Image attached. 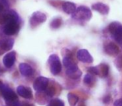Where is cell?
<instances>
[{"instance_id": "d4e9b609", "label": "cell", "mask_w": 122, "mask_h": 106, "mask_svg": "<svg viewBox=\"0 0 122 106\" xmlns=\"http://www.w3.org/2000/svg\"><path fill=\"white\" fill-rule=\"evenodd\" d=\"M45 93H46V95H47V96L51 97L55 94V90L52 88V87H51V88H47V89L45 90Z\"/></svg>"}, {"instance_id": "2e32d148", "label": "cell", "mask_w": 122, "mask_h": 106, "mask_svg": "<svg viewBox=\"0 0 122 106\" xmlns=\"http://www.w3.org/2000/svg\"><path fill=\"white\" fill-rule=\"evenodd\" d=\"M19 71L21 74L24 76H29L33 73V70L27 63H21L19 65Z\"/></svg>"}, {"instance_id": "d6986e66", "label": "cell", "mask_w": 122, "mask_h": 106, "mask_svg": "<svg viewBox=\"0 0 122 106\" xmlns=\"http://www.w3.org/2000/svg\"><path fill=\"white\" fill-rule=\"evenodd\" d=\"M98 67L99 70V76H101V77H106L108 76L109 73V66L106 64H101Z\"/></svg>"}, {"instance_id": "484cf974", "label": "cell", "mask_w": 122, "mask_h": 106, "mask_svg": "<svg viewBox=\"0 0 122 106\" xmlns=\"http://www.w3.org/2000/svg\"><path fill=\"white\" fill-rule=\"evenodd\" d=\"M0 6L3 7L6 9H8V7H9V3H8V0H0Z\"/></svg>"}, {"instance_id": "30bf717a", "label": "cell", "mask_w": 122, "mask_h": 106, "mask_svg": "<svg viewBox=\"0 0 122 106\" xmlns=\"http://www.w3.org/2000/svg\"><path fill=\"white\" fill-rule=\"evenodd\" d=\"M15 60H16V52H8L6 56L3 57V65L6 66L7 68H10L13 66L15 63Z\"/></svg>"}, {"instance_id": "5bb4252c", "label": "cell", "mask_w": 122, "mask_h": 106, "mask_svg": "<svg viewBox=\"0 0 122 106\" xmlns=\"http://www.w3.org/2000/svg\"><path fill=\"white\" fill-rule=\"evenodd\" d=\"M66 74L71 79H78L79 77H81V71L78 69L77 66H75L73 67L68 68L66 71Z\"/></svg>"}, {"instance_id": "ffe728a7", "label": "cell", "mask_w": 122, "mask_h": 106, "mask_svg": "<svg viewBox=\"0 0 122 106\" xmlns=\"http://www.w3.org/2000/svg\"><path fill=\"white\" fill-rule=\"evenodd\" d=\"M83 81H84V83H85L86 85H92L94 83H95L96 78H95V76H94L93 75H92V74H90V73H88V74H86L85 76H84Z\"/></svg>"}, {"instance_id": "4fadbf2b", "label": "cell", "mask_w": 122, "mask_h": 106, "mask_svg": "<svg viewBox=\"0 0 122 106\" xmlns=\"http://www.w3.org/2000/svg\"><path fill=\"white\" fill-rule=\"evenodd\" d=\"M105 52L107 55L111 56H116L119 54L120 52V49L119 47H117V45H116L113 42H111V43L107 44V45L105 47Z\"/></svg>"}, {"instance_id": "ba28073f", "label": "cell", "mask_w": 122, "mask_h": 106, "mask_svg": "<svg viewBox=\"0 0 122 106\" xmlns=\"http://www.w3.org/2000/svg\"><path fill=\"white\" fill-rule=\"evenodd\" d=\"M47 20V16L43 13L41 12H35L32 15L30 19V24L32 27H37V25L44 23Z\"/></svg>"}, {"instance_id": "9c48e42d", "label": "cell", "mask_w": 122, "mask_h": 106, "mask_svg": "<svg viewBox=\"0 0 122 106\" xmlns=\"http://www.w3.org/2000/svg\"><path fill=\"white\" fill-rule=\"evenodd\" d=\"M77 59L84 63H92L93 61V58L90 55V53L86 49H81L76 53Z\"/></svg>"}, {"instance_id": "7402d4cb", "label": "cell", "mask_w": 122, "mask_h": 106, "mask_svg": "<svg viewBox=\"0 0 122 106\" xmlns=\"http://www.w3.org/2000/svg\"><path fill=\"white\" fill-rule=\"evenodd\" d=\"M47 106H65L64 103L62 100H59V99H54L50 101V103L47 105Z\"/></svg>"}, {"instance_id": "1f68e13d", "label": "cell", "mask_w": 122, "mask_h": 106, "mask_svg": "<svg viewBox=\"0 0 122 106\" xmlns=\"http://www.w3.org/2000/svg\"><path fill=\"white\" fill-rule=\"evenodd\" d=\"M7 106H8V105H7Z\"/></svg>"}, {"instance_id": "f546056e", "label": "cell", "mask_w": 122, "mask_h": 106, "mask_svg": "<svg viewBox=\"0 0 122 106\" xmlns=\"http://www.w3.org/2000/svg\"><path fill=\"white\" fill-rule=\"evenodd\" d=\"M20 106H33V105H32V104L26 103V102H24V103H23L22 105H20Z\"/></svg>"}, {"instance_id": "f1b7e54d", "label": "cell", "mask_w": 122, "mask_h": 106, "mask_svg": "<svg viewBox=\"0 0 122 106\" xmlns=\"http://www.w3.org/2000/svg\"><path fill=\"white\" fill-rule=\"evenodd\" d=\"M114 106H122V99L116 100L114 102Z\"/></svg>"}, {"instance_id": "7c38bea8", "label": "cell", "mask_w": 122, "mask_h": 106, "mask_svg": "<svg viewBox=\"0 0 122 106\" xmlns=\"http://www.w3.org/2000/svg\"><path fill=\"white\" fill-rule=\"evenodd\" d=\"M92 8L94 11H97L102 15H107L110 11V8H109V7H108V5L104 4V3H94L92 6Z\"/></svg>"}, {"instance_id": "8fae6325", "label": "cell", "mask_w": 122, "mask_h": 106, "mask_svg": "<svg viewBox=\"0 0 122 106\" xmlns=\"http://www.w3.org/2000/svg\"><path fill=\"white\" fill-rule=\"evenodd\" d=\"M17 93L21 97L24 99H32V92L30 88L25 87L23 85H19L17 88Z\"/></svg>"}, {"instance_id": "cb8c5ba5", "label": "cell", "mask_w": 122, "mask_h": 106, "mask_svg": "<svg viewBox=\"0 0 122 106\" xmlns=\"http://www.w3.org/2000/svg\"><path fill=\"white\" fill-rule=\"evenodd\" d=\"M87 71H88V73H90V74L92 75H97V76H99V70H98V67L97 66H94V67H90L87 69Z\"/></svg>"}, {"instance_id": "4316f807", "label": "cell", "mask_w": 122, "mask_h": 106, "mask_svg": "<svg viewBox=\"0 0 122 106\" xmlns=\"http://www.w3.org/2000/svg\"><path fill=\"white\" fill-rule=\"evenodd\" d=\"M116 64L118 68L122 69V56H119V57L117 58V60H116Z\"/></svg>"}, {"instance_id": "277c9868", "label": "cell", "mask_w": 122, "mask_h": 106, "mask_svg": "<svg viewBox=\"0 0 122 106\" xmlns=\"http://www.w3.org/2000/svg\"><path fill=\"white\" fill-rule=\"evenodd\" d=\"M1 93L3 97L4 98L5 101L7 104L12 103V102H15V101H18V96H17L16 93H14L12 89H10L9 87L6 86V85H3L2 87L1 90Z\"/></svg>"}, {"instance_id": "44dd1931", "label": "cell", "mask_w": 122, "mask_h": 106, "mask_svg": "<svg viewBox=\"0 0 122 106\" xmlns=\"http://www.w3.org/2000/svg\"><path fill=\"white\" fill-rule=\"evenodd\" d=\"M67 99H68V102H69V104L71 106H75L79 100L78 97H77L76 95L71 94V93H69L67 95Z\"/></svg>"}, {"instance_id": "603a6c76", "label": "cell", "mask_w": 122, "mask_h": 106, "mask_svg": "<svg viewBox=\"0 0 122 106\" xmlns=\"http://www.w3.org/2000/svg\"><path fill=\"white\" fill-rule=\"evenodd\" d=\"M61 25V18H55V19H53L52 21H51L50 26H51V28L56 29V28H58Z\"/></svg>"}, {"instance_id": "8992f818", "label": "cell", "mask_w": 122, "mask_h": 106, "mask_svg": "<svg viewBox=\"0 0 122 106\" xmlns=\"http://www.w3.org/2000/svg\"><path fill=\"white\" fill-rule=\"evenodd\" d=\"M48 86V79L43 76H39L35 80L33 83V88L36 91L42 92Z\"/></svg>"}, {"instance_id": "83f0119b", "label": "cell", "mask_w": 122, "mask_h": 106, "mask_svg": "<svg viewBox=\"0 0 122 106\" xmlns=\"http://www.w3.org/2000/svg\"><path fill=\"white\" fill-rule=\"evenodd\" d=\"M111 95H106V96L104 97V99H103V102H104L105 104H108L110 101H111Z\"/></svg>"}, {"instance_id": "7a4b0ae2", "label": "cell", "mask_w": 122, "mask_h": 106, "mask_svg": "<svg viewBox=\"0 0 122 106\" xmlns=\"http://www.w3.org/2000/svg\"><path fill=\"white\" fill-rule=\"evenodd\" d=\"M109 31L113 38L122 47V25L120 23L114 22L109 25Z\"/></svg>"}, {"instance_id": "9a60e30c", "label": "cell", "mask_w": 122, "mask_h": 106, "mask_svg": "<svg viewBox=\"0 0 122 106\" xmlns=\"http://www.w3.org/2000/svg\"><path fill=\"white\" fill-rule=\"evenodd\" d=\"M14 44V40L12 38L8 39H3L0 42V48L3 51V52H8L10 51L13 48V46Z\"/></svg>"}, {"instance_id": "4dcf8cb0", "label": "cell", "mask_w": 122, "mask_h": 106, "mask_svg": "<svg viewBox=\"0 0 122 106\" xmlns=\"http://www.w3.org/2000/svg\"><path fill=\"white\" fill-rule=\"evenodd\" d=\"M3 84L2 83V82H1V80H0V90H1V89H2V87H3Z\"/></svg>"}, {"instance_id": "52a82bcc", "label": "cell", "mask_w": 122, "mask_h": 106, "mask_svg": "<svg viewBox=\"0 0 122 106\" xmlns=\"http://www.w3.org/2000/svg\"><path fill=\"white\" fill-rule=\"evenodd\" d=\"M20 28V23H8L4 24L3 27V32L8 36H13L18 33Z\"/></svg>"}, {"instance_id": "5b68a950", "label": "cell", "mask_w": 122, "mask_h": 106, "mask_svg": "<svg viewBox=\"0 0 122 106\" xmlns=\"http://www.w3.org/2000/svg\"><path fill=\"white\" fill-rule=\"evenodd\" d=\"M20 23V18L18 14L14 11V10L8 9L4 13L3 19V24H6L8 23Z\"/></svg>"}, {"instance_id": "e0dca14e", "label": "cell", "mask_w": 122, "mask_h": 106, "mask_svg": "<svg viewBox=\"0 0 122 106\" xmlns=\"http://www.w3.org/2000/svg\"><path fill=\"white\" fill-rule=\"evenodd\" d=\"M62 9L67 14H72L76 9V4L71 2H66L62 4Z\"/></svg>"}, {"instance_id": "ac0fdd59", "label": "cell", "mask_w": 122, "mask_h": 106, "mask_svg": "<svg viewBox=\"0 0 122 106\" xmlns=\"http://www.w3.org/2000/svg\"><path fill=\"white\" fill-rule=\"evenodd\" d=\"M63 65H64V66L66 69L76 66V62L73 61V58L70 55H66V56H64V58H63Z\"/></svg>"}, {"instance_id": "6da1fadb", "label": "cell", "mask_w": 122, "mask_h": 106, "mask_svg": "<svg viewBox=\"0 0 122 106\" xmlns=\"http://www.w3.org/2000/svg\"><path fill=\"white\" fill-rule=\"evenodd\" d=\"M92 17V13L91 12V9L85 6H81L77 8L72 13V18L77 21H89Z\"/></svg>"}, {"instance_id": "3957f363", "label": "cell", "mask_w": 122, "mask_h": 106, "mask_svg": "<svg viewBox=\"0 0 122 106\" xmlns=\"http://www.w3.org/2000/svg\"><path fill=\"white\" fill-rule=\"evenodd\" d=\"M48 64L50 66V71L51 74L56 76L61 71V64L60 62L59 57L57 55L52 54L49 56L48 58Z\"/></svg>"}]
</instances>
